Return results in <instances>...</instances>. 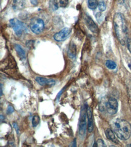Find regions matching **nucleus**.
<instances>
[{
    "label": "nucleus",
    "instance_id": "nucleus-1",
    "mask_svg": "<svg viewBox=\"0 0 131 147\" xmlns=\"http://www.w3.org/2000/svg\"><path fill=\"white\" fill-rule=\"evenodd\" d=\"M114 30L118 40L122 45L126 44L128 39V27L123 15L120 13H117L113 18Z\"/></svg>",
    "mask_w": 131,
    "mask_h": 147
},
{
    "label": "nucleus",
    "instance_id": "nucleus-2",
    "mask_svg": "<svg viewBox=\"0 0 131 147\" xmlns=\"http://www.w3.org/2000/svg\"><path fill=\"white\" fill-rule=\"evenodd\" d=\"M112 130L117 136L123 140L128 139L131 136V125L130 123L121 119H115L112 124Z\"/></svg>",
    "mask_w": 131,
    "mask_h": 147
},
{
    "label": "nucleus",
    "instance_id": "nucleus-3",
    "mask_svg": "<svg viewBox=\"0 0 131 147\" xmlns=\"http://www.w3.org/2000/svg\"><path fill=\"white\" fill-rule=\"evenodd\" d=\"M10 26L13 28L14 31L18 36H21L24 33V30H26V27L24 24L17 19H12L10 20Z\"/></svg>",
    "mask_w": 131,
    "mask_h": 147
},
{
    "label": "nucleus",
    "instance_id": "nucleus-4",
    "mask_svg": "<svg viewBox=\"0 0 131 147\" xmlns=\"http://www.w3.org/2000/svg\"><path fill=\"white\" fill-rule=\"evenodd\" d=\"M30 28L32 32L38 34L41 33L44 28V22L40 18H36L31 22Z\"/></svg>",
    "mask_w": 131,
    "mask_h": 147
},
{
    "label": "nucleus",
    "instance_id": "nucleus-5",
    "mask_svg": "<svg viewBox=\"0 0 131 147\" xmlns=\"http://www.w3.org/2000/svg\"><path fill=\"white\" fill-rule=\"evenodd\" d=\"M105 108L109 114H115L117 112L118 109V101L114 98H109L107 103H106Z\"/></svg>",
    "mask_w": 131,
    "mask_h": 147
},
{
    "label": "nucleus",
    "instance_id": "nucleus-6",
    "mask_svg": "<svg viewBox=\"0 0 131 147\" xmlns=\"http://www.w3.org/2000/svg\"><path fill=\"white\" fill-rule=\"evenodd\" d=\"M71 30L69 28H64L62 30H61L60 32L56 33L54 35V39L55 40L60 42L65 40L68 36H69L70 34L71 33Z\"/></svg>",
    "mask_w": 131,
    "mask_h": 147
},
{
    "label": "nucleus",
    "instance_id": "nucleus-7",
    "mask_svg": "<svg viewBox=\"0 0 131 147\" xmlns=\"http://www.w3.org/2000/svg\"><path fill=\"white\" fill-rule=\"evenodd\" d=\"M86 114L85 110L82 109L79 122V134L80 136H84L86 133Z\"/></svg>",
    "mask_w": 131,
    "mask_h": 147
},
{
    "label": "nucleus",
    "instance_id": "nucleus-8",
    "mask_svg": "<svg viewBox=\"0 0 131 147\" xmlns=\"http://www.w3.org/2000/svg\"><path fill=\"white\" fill-rule=\"evenodd\" d=\"M51 8L55 10L59 7H65L68 4V0H51L50 2Z\"/></svg>",
    "mask_w": 131,
    "mask_h": 147
},
{
    "label": "nucleus",
    "instance_id": "nucleus-9",
    "mask_svg": "<svg viewBox=\"0 0 131 147\" xmlns=\"http://www.w3.org/2000/svg\"><path fill=\"white\" fill-rule=\"evenodd\" d=\"M85 21L86 25L88 29L93 33H97L98 32V27L92 20V18L88 15H86L85 18Z\"/></svg>",
    "mask_w": 131,
    "mask_h": 147
},
{
    "label": "nucleus",
    "instance_id": "nucleus-10",
    "mask_svg": "<svg viewBox=\"0 0 131 147\" xmlns=\"http://www.w3.org/2000/svg\"><path fill=\"white\" fill-rule=\"evenodd\" d=\"M36 82L39 84L41 86H53L55 84V80L53 79H47L43 77H37L35 78Z\"/></svg>",
    "mask_w": 131,
    "mask_h": 147
},
{
    "label": "nucleus",
    "instance_id": "nucleus-11",
    "mask_svg": "<svg viewBox=\"0 0 131 147\" xmlns=\"http://www.w3.org/2000/svg\"><path fill=\"white\" fill-rule=\"evenodd\" d=\"M87 116H88V130L89 132H92L94 128L93 124V116L92 113V110L91 107H88L86 109Z\"/></svg>",
    "mask_w": 131,
    "mask_h": 147
},
{
    "label": "nucleus",
    "instance_id": "nucleus-12",
    "mask_svg": "<svg viewBox=\"0 0 131 147\" xmlns=\"http://www.w3.org/2000/svg\"><path fill=\"white\" fill-rule=\"evenodd\" d=\"M105 134H106V136H107V138L109 140H110L111 141H112V142H114L115 144H119V141H118V140L117 139L115 136L116 134L113 131V130L110 129V128H108V129L105 131Z\"/></svg>",
    "mask_w": 131,
    "mask_h": 147
},
{
    "label": "nucleus",
    "instance_id": "nucleus-13",
    "mask_svg": "<svg viewBox=\"0 0 131 147\" xmlns=\"http://www.w3.org/2000/svg\"><path fill=\"white\" fill-rule=\"evenodd\" d=\"M25 6L24 0H13L12 7L15 10H21Z\"/></svg>",
    "mask_w": 131,
    "mask_h": 147
},
{
    "label": "nucleus",
    "instance_id": "nucleus-14",
    "mask_svg": "<svg viewBox=\"0 0 131 147\" xmlns=\"http://www.w3.org/2000/svg\"><path fill=\"white\" fill-rule=\"evenodd\" d=\"M68 55L70 58L74 59L76 55V46L73 42H71L68 48Z\"/></svg>",
    "mask_w": 131,
    "mask_h": 147
},
{
    "label": "nucleus",
    "instance_id": "nucleus-15",
    "mask_svg": "<svg viewBox=\"0 0 131 147\" xmlns=\"http://www.w3.org/2000/svg\"><path fill=\"white\" fill-rule=\"evenodd\" d=\"M15 49L17 53L18 56L20 57V59H24L26 57V53H25L24 50L22 48V47L20 45L16 44L15 45Z\"/></svg>",
    "mask_w": 131,
    "mask_h": 147
},
{
    "label": "nucleus",
    "instance_id": "nucleus-16",
    "mask_svg": "<svg viewBox=\"0 0 131 147\" xmlns=\"http://www.w3.org/2000/svg\"><path fill=\"white\" fill-rule=\"evenodd\" d=\"M88 7L90 9L95 10L98 7V2L97 1V0H88Z\"/></svg>",
    "mask_w": 131,
    "mask_h": 147
},
{
    "label": "nucleus",
    "instance_id": "nucleus-17",
    "mask_svg": "<svg viewBox=\"0 0 131 147\" xmlns=\"http://www.w3.org/2000/svg\"><path fill=\"white\" fill-rule=\"evenodd\" d=\"M105 65H106V66H107V68L109 69H114L117 67L116 63L111 60H108L107 62H106Z\"/></svg>",
    "mask_w": 131,
    "mask_h": 147
},
{
    "label": "nucleus",
    "instance_id": "nucleus-18",
    "mask_svg": "<svg viewBox=\"0 0 131 147\" xmlns=\"http://www.w3.org/2000/svg\"><path fill=\"white\" fill-rule=\"evenodd\" d=\"M98 7L99 10L100 11H103L107 9V5H106V3L103 0H100L98 1Z\"/></svg>",
    "mask_w": 131,
    "mask_h": 147
},
{
    "label": "nucleus",
    "instance_id": "nucleus-19",
    "mask_svg": "<svg viewBox=\"0 0 131 147\" xmlns=\"http://www.w3.org/2000/svg\"><path fill=\"white\" fill-rule=\"evenodd\" d=\"M39 122H40V118L39 117V116L37 115H35V116H33V119H32V125L34 127H36L39 124Z\"/></svg>",
    "mask_w": 131,
    "mask_h": 147
},
{
    "label": "nucleus",
    "instance_id": "nucleus-20",
    "mask_svg": "<svg viewBox=\"0 0 131 147\" xmlns=\"http://www.w3.org/2000/svg\"><path fill=\"white\" fill-rule=\"evenodd\" d=\"M93 146H94V147L95 146H96V147H105V146H107V145H105L104 141L102 139H99L95 142V144L93 145Z\"/></svg>",
    "mask_w": 131,
    "mask_h": 147
},
{
    "label": "nucleus",
    "instance_id": "nucleus-21",
    "mask_svg": "<svg viewBox=\"0 0 131 147\" xmlns=\"http://www.w3.org/2000/svg\"><path fill=\"white\" fill-rule=\"evenodd\" d=\"M96 18H97V21H98L99 23L102 22V21L103 20V15H102V14L100 13V12H98V13H97V15H96Z\"/></svg>",
    "mask_w": 131,
    "mask_h": 147
},
{
    "label": "nucleus",
    "instance_id": "nucleus-22",
    "mask_svg": "<svg viewBox=\"0 0 131 147\" xmlns=\"http://www.w3.org/2000/svg\"><path fill=\"white\" fill-rule=\"evenodd\" d=\"M126 45H127V47H128V50L131 53V39L128 38L127 41H126Z\"/></svg>",
    "mask_w": 131,
    "mask_h": 147
},
{
    "label": "nucleus",
    "instance_id": "nucleus-23",
    "mask_svg": "<svg viewBox=\"0 0 131 147\" xmlns=\"http://www.w3.org/2000/svg\"><path fill=\"white\" fill-rule=\"evenodd\" d=\"M14 109L13 107L11 106H9L8 107V108H7V114H11L12 113L14 112Z\"/></svg>",
    "mask_w": 131,
    "mask_h": 147
},
{
    "label": "nucleus",
    "instance_id": "nucleus-24",
    "mask_svg": "<svg viewBox=\"0 0 131 147\" xmlns=\"http://www.w3.org/2000/svg\"><path fill=\"white\" fill-rule=\"evenodd\" d=\"M31 2H32V4H33L34 5H36L37 3V0H31Z\"/></svg>",
    "mask_w": 131,
    "mask_h": 147
},
{
    "label": "nucleus",
    "instance_id": "nucleus-25",
    "mask_svg": "<svg viewBox=\"0 0 131 147\" xmlns=\"http://www.w3.org/2000/svg\"><path fill=\"white\" fill-rule=\"evenodd\" d=\"M118 1H119L120 3H123V2H124V0H118Z\"/></svg>",
    "mask_w": 131,
    "mask_h": 147
},
{
    "label": "nucleus",
    "instance_id": "nucleus-26",
    "mask_svg": "<svg viewBox=\"0 0 131 147\" xmlns=\"http://www.w3.org/2000/svg\"><path fill=\"white\" fill-rule=\"evenodd\" d=\"M2 95V87H1V96Z\"/></svg>",
    "mask_w": 131,
    "mask_h": 147
},
{
    "label": "nucleus",
    "instance_id": "nucleus-27",
    "mask_svg": "<svg viewBox=\"0 0 131 147\" xmlns=\"http://www.w3.org/2000/svg\"><path fill=\"white\" fill-rule=\"evenodd\" d=\"M127 146H131V144H129V145H127Z\"/></svg>",
    "mask_w": 131,
    "mask_h": 147
},
{
    "label": "nucleus",
    "instance_id": "nucleus-28",
    "mask_svg": "<svg viewBox=\"0 0 131 147\" xmlns=\"http://www.w3.org/2000/svg\"><path fill=\"white\" fill-rule=\"evenodd\" d=\"M130 68H131V63H130Z\"/></svg>",
    "mask_w": 131,
    "mask_h": 147
}]
</instances>
